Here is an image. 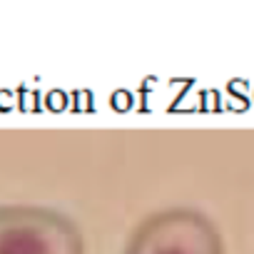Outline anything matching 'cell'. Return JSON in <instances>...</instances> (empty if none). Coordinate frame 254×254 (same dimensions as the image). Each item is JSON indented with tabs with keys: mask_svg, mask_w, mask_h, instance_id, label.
<instances>
[{
	"mask_svg": "<svg viewBox=\"0 0 254 254\" xmlns=\"http://www.w3.org/2000/svg\"><path fill=\"white\" fill-rule=\"evenodd\" d=\"M0 254H85V237L58 209L0 204Z\"/></svg>",
	"mask_w": 254,
	"mask_h": 254,
	"instance_id": "6da1fadb",
	"label": "cell"
},
{
	"mask_svg": "<svg viewBox=\"0 0 254 254\" xmlns=\"http://www.w3.org/2000/svg\"><path fill=\"white\" fill-rule=\"evenodd\" d=\"M125 254H227L217 224L199 209L167 207L145 217Z\"/></svg>",
	"mask_w": 254,
	"mask_h": 254,
	"instance_id": "7a4b0ae2",
	"label": "cell"
}]
</instances>
